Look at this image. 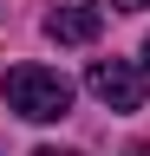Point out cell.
Segmentation results:
<instances>
[{
	"mask_svg": "<svg viewBox=\"0 0 150 156\" xmlns=\"http://www.w3.org/2000/svg\"><path fill=\"white\" fill-rule=\"evenodd\" d=\"M0 91H7V104L26 117V124H52V117L72 111V78L46 72V65H13L0 78Z\"/></svg>",
	"mask_w": 150,
	"mask_h": 156,
	"instance_id": "1",
	"label": "cell"
},
{
	"mask_svg": "<svg viewBox=\"0 0 150 156\" xmlns=\"http://www.w3.org/2000/svg\"><path fill=\"white\" fill-rule=\"evenodd\" d=\"M85 85H91V98L111 104V111H144V98H150L144 72L130 65V58H98V65L85 72Z\"/></svg>",
	"mask_w": 150,
	"mask_h": 156,
	"instance_id": "2",
	"label": "cell"
},
{
	"mask_svg": "<svg viewBox=\"0 0 150 156\" xmlns=\"http://www.w3.org/2000/svg\"><path fill=\"white\" fill-rule=\"evenodd\" d=\"M98 26H104V13L91 7V0H59V7L46 13V33L59 39V46H91Z\"/></svg>",
	"mask_w": 150,
	"mask_h": 156,
	"instance_id": "3",
	"label": "cell"
},
{
	"mask_svg": "<svg viewBox=\"0 0 150 156\" xmlns=\"http://www.w3.org/2000/svg\"><path fill=\"white\" fill-rule=\"evenodd\" d=\"M111 7H124V13H137V7H150V0H111Z\"/></svg>",
	"mask_w": 150,
	"mask_h": 156,
	"instance_id": "4",
	"label": "cell"
},
{
	"mask_svg": "<svg viewBox=\"0 0 150 156\" xmlns=\"http://www.w3.org/2000/svg\"><path fill=\"white\" fill-rule=\"evenodd\" d=\"M33 156H79V150H33Z\"/></svg>",
	"mask_w": 150,
	"mask_h": 156,
	"instance_id": "5",
	"label": "cell"
},
{
	"mask_svg": "<svg viewBox=\"0 0 150 156\" xmlns=\"http://www.w3.org/2000/svg\"><path fill=\"white\" fill-rule=\"evenodd\" d=\"M124 156H150V143H130V150H124Z\"/></svg>",
	"mask_w": 150,
	"mask_h": 156,
	"instance_id": "6",
	"label": "cell"
},
{
	"mask_svg": "<svg viewBox=\"0 0 150 156\" xmlns=\"http://www.w3.org/2000/svg\"><path fill=\"white\" fill-rule=\"evenodd\" d=\"M144 65H150V39H144Z\"/></svg>",
	"mask_w": 150,
	"mask_h": 156,
	"instance_id": "7",
	"label": "cell"
}]
</instances>
